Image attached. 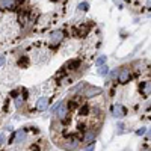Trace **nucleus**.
Segmentation results:
<instances>
[{
    "label": "nucleus",
    "instance_id": "1",
    "mask_svg": "<svg viewBox=\"0 0 151 151\" xmlns=\"http://www.w3.org/2000/svg\"><path fill=\"white\" fill-rule=\"evenodd\" d=\"M118 82L119 83H127V82H130V79H132V70L130 68H127V67H124V68H121L119 70V73H118Z\"/></svg>",
    "mask_w": 151,
    "mask_h": 151
},
{
    "label": "nucleus",
    "instance_id": "2",
    "mask_svg": "<svg viewBox=\"0 0 151 151\" xmlns=\"http://www.w3.org/2000/svg\"><path fill=\"white\" fill-rule=\"evenodd\" d=\"M112 113H113V116H115V118H124L125 115H127V110H125V107L122 104H113Z\"/></svg>",
    "mask_w": 151,
    "mask_h": 151
},
{
    "label": "nucleus",
    "instance_id": "3",
    "mask_svg": "<svg viewBox=\"0 0 151 151\" xmlns=\"http://www.w3.org/2000/svg\"><path fill=\"white\" fill-rule=\"evenodd\" d=\"M80 145V141L79 139H76V137H70L68 141H65L64 144V148L65 150H70V151H74V150H77Z\"/></svg>",
    "mask_w": 151,
    "mask_h": 151
},
{
    "label": "nucleus",
    "instance_id": "4",
    "mask_svg": "<svg viewBox=\"0 0 151 151\" xmlns=\"http://www.w3.org/2000/svg\"><path fill=\"white\" fill-rule=\"evenodd\" d=\"M85 97L86 98H92V97H97L98 94H101V88H97V86H88L86 88V91H83Z\"/></svg>",
    "mask_w": 151,
    "mask_h": 151
},
{
    "label": "nucleus",
    "instance_id": "5",
    "mask_svg": "<svg viewBox=\"0 0 151 151\" xmlns=\"http://www.w3.org/2000/svg\"><path fill=\"white\" fill-rule=\"evenodd\" d=\"M55 113H56L58 119H59V121H62V119H65V118H67V113H68V107H67V106H65L64 103H62V104H60V106H59V107L56 109V112H55Z\"/></svg>",
    "mask_w": 151,
    "mask_h": 151
},
{
    "label": "nucleus",
    "instance_id": "6",
    "mask_svg": "<svg viewBox=\"0 0 151 151\" xmlns=\"http://www.w3.org/2000/svg\"><path fill=\"white\" fill-rule=\"evenodd\" d=\"M89 30H91V26H89V24H85V23L83 24H79V26L74 29V32L77 33L79 36H85L86 33H89Z\"/></svg>",
    "mask_w": 151,
    "mask_h": 151
},
{
    "label": "nucleus",
    "instance_id": "7",
    "mask_svg": "<svg viewBox=\"0 0 151 151\" xmlns=\"http://www.w3.org/2000/svg\"><path fill=\"white\" fill-rule=\"evenodd\" d=\"M64 32L62 30H56V32H53V33H50V41H52L53 44H59L62 40H64Z\"/></svg>",
    "mask_w": 151,
    "mask_h": 151
},
{
    "label": "nucleus",
    "instance_id": "8",
    "mask_svg": "<svg viewBox=\"0 0 151 151\" xmlns=\"http://www.w3.org/2000/svg\"><path fill=\"white\" fill-rule=\"evenodd\" d=\"M48 107V97H40L36 101V109L38 110H45Z\"/></svg>",
    "mask_w": 151,
    "mask_h": 151
},
{
    "label": "nucleus",
    "instance_id": "9",
    "mask_svg": "<svg viewBox=\"0 0 151 151\" xmlns=\"http://www.w3.org/2000/svg\"><path fill=\"white\" fill-rule=\"evenodd\" d=\"M15 0H0V9H14Z\"/></svg>",
    "mask_w": 151,
    "mask_h": 151
},
{
    "label": "nucleus",
    "instance_id": "10",
    "mask_svg": "<svg viewBox=\"0 0 151 151\" xmlns=\"http://www.w3.org/2000/svg\"><path fill=\"white\" fill-rule=\"evenodd\" d=\"M94 139H95V132H94V130L86 132V133H85V136H83V142H85L86 145L92 144V142H94Z\"/></svg>",
    "mask_w": 151,
    "mask_h": 151
},
{
    "label": "nucleus",
    "instance_id": "11",
    "mask_svg": "<svg viewBox=\"0 0 151 151\" xmlns=\"http://www.w3.org/2000/svg\"><path fill=\"white\" fill-rule=\"evenodd\" d=\"M80 64H82L80 59H73V60H70L68 64H67V68H68L70 71H76V70L80 68Z\"/></svg>",
    "mask_w": 151,
    "mask_h": 151
},
{
    "label": "nucleus",
    "instance_id": "12",
    "mask_svg": "<svg viewBox=\"0 0 151 151\" xmlns=\"http://www.w3.org/2000/svg\"><path fill=\"white\" fill-rule=\"evenodd\" d=\"M141 92H142L144 95H150V94H151V82H150V80L141 83Z\"/></svg>",
    "mask_w": 151,
    "mask_h": 151
},
{
    "label": "nucleus",
    "instance_id": "13",
    "mask_svg": "<svg viewBox=\"0 0 151 151\" xmlns=\"http://www.w3.org/2000/svg\"><path fill=\"white\" fill-rule=\"evenodd\" d=\"M24 141H26V130H20V132H17V133H15V139H14V142H17V144H23Z\"/></svg>",
    "mask_w": 151,
    "mask_h": 151
},
{
    "label": "nucleus",
    "instance_id": "14",
    "mask_svg": "<svg viewBox=\"0 0 151 151\" xmlns=\"http://www.w3.org/2000/svg\"><path fill=\"white\" fill-rule=\"evenodd\" d=\"M89 112H91V106L89 104H80V107H79L80 116H88V115H89Z\"/></svg>",
    "mask_w": 151,
    "mask_h": 151
},
{
    "label": "nucleus",
    "instance_id": "15",
    "mask_svg": "<svg viewBox=\"0 0 151 151\" xmlns=\"http://www.w3.org/2000/svg\"><path fill=\"white\" fill-rule=\"evenodd\" d=\"M80 106V103L77 101V98H71L70 101H68V104H67V107H68V112L70 110H74V109H77Z\"/></svg>",
    "mask_w": 151,
    "mask_h": 151
},
{
    "label": "nucleus",
    "instance_id": "16",
    "mask_svg": "<svg viewBox=\"0 0 151 151\" xmlns=\"http://www.w3.org/2000/svg\"><path fill=\"white\" fill-rule=\"evenodd\" d=\"M27 65H29V58H27V56H20V59H18V67L26 68Z\"/></svg>",
    "mask_w": 151,
    "mask_h": 151
},
{
    "label": "nucleus",
    "instance_id": "17",
    "mask_svg": "<svg viewBox=\"0 0 151 151\" xmlns=\"http://www.w3.org/2000/svg\"><path fill=\"white\" fill-rule=\"evenodd\" d=\"M109 71H110V68L104 64V65H101L100 67V70H98V74L101 76V77H106V76H109Z\"/></svg>",
    "mask_w": 151,
    "mask_h": 151
},
{
    "label": "nucleus",
    "instance_id": "18",
    "mask_svg": "<svg viewBox=\"0 0 151 151\" xmlns=\"http://www.w3.org/2000/svg\"><path fill=\"white\" fill-rule=\"evenodd\" d=\"M106 62H107V56H100V58L95 60V65H97V67H101V65L106 64Z\"/></svg>",
    "mask_w": 151,
    "mask_h": 151
},
{
    "label": "nucleus",
    "instance_id": "19",
    "mask_svg": "<svg viewBox=\"0 0 151 151\" xmlns=\"http://www.w3.org/2000/svg\"><path fill=\"white\" fill-rule=\"evenodd\" d=\"M77 9H79L80 12H86L88 9H89V3H88V2H82V3H79Z\"/></svg>",
    "mask_w": 151,
    "mask_h": 151
},
{
    "label": "nucleus",
    "instance_id": "20",
    "mask_svg": "<svg viewBox=\"0 0 151 151\" xmlns=\"http://www.w3.org/2000/svg\"><path fill=\"white\" fill-rule=\"evenodd\" d=\"M23 103H24V95H21V94L17 95V97H15V106H17V107H21Z\"/></svg>",
    "mask_w": 151,
    "mask_h": 151
},
{
    "label": "nucleus",
    "instance_id": "21",
    "mask_svg": "<svg viewBox=\"0 0 151 151\" xmlns=\"http://www.w3.org/2000/svg\"><path fill=\"white\" fill-rule=\"evenodd\" d=\"M118 68H115V70H112V71H109V76H110V79H116L118 77Z\"/></svg>",
    "mask_w": 151,
    "mask_h": 151
},
{
    "label": "nucleus",
    "instance_id": "22",
    "mask_svg": "<svg viewBox=\"0 0 151 151\" xmlns=\"http://www.w3.org/2000/svg\"><path fill=\"white\" fill-rule=\"evenodd\" d=\"M145 133H147V129H145V127H141V129L136 130V134H137V136H144Z\"/></svg>",
    "mask_w": 151,
    "mask_h": 151
},
{
    "label": "nucleus",
    "instance_id": "23",
    "mask_svg": "<svg viewBox=\"0 0 151 151\" xmlns=\"http://www.w3.org/2000/svg\"><path fill=\"white\" fill-rule=\"evenodd\" d=\"M5 64H6V58L5 56H0V68H2Z\"/></svg>",
    "mask_w": 151,
    "mask_h": 151
},
{
    "label": "nucleus",
    "instance_id": "24",
    "mask_svg": "<svg viewBox=\"0 0 151 151\" xmlns=\"http://www.w3.org/2000/svg\"><path fill=\"white\" fill-rule=\"evenodd\" d=\"M60 104H62V101H58V103H55V104H53V107H52V112H56V109H58Z\"/></svg>",
    "mask_w": 151,
    "mask_h": 151
},
{
    "label": "nucleus",
    "instance_id": "25",
    "mask_svg": "<svg viewBox=\"0 0 151 151\" xmlns=\"http://www.w3.org/2000/svg\"><path fill=\"white\" fill-rule=\"evenodd\" d=\"M30 151H40V145H32V148H30Z\"/></svg>",
    "mask_w": 151,
    "mask_h": 151
},
{
    "label": "nucleus",
    "instance_id": "26",
    "mask_svg": "<svg viewBox=\"0 0 151 151\" xmlns=\"http://www.w3.org/2000/svg\"><path fill=\"white\" fill-rule=\"evenodd\" d=\"M94 144H89V147H88V148H85V151H94Z\"/></svg>",
    "mask_w": 151,
    "mask_h": 151
},
{
    "label": "nucleus",
    "instance_id": "27",
    "mask_svg": "<svg viewBox=\"0 0 151 151\" xmlns=\"http://www.w3.org/2000/svg\"><path fill=\"white\" fill-rule=\"evenodd\" d=\"M118 129H119V133H121V132H122V129H124V125H122V122H119V124H118Z\"/></svg>",
    "mask_w": 151,
    "mask_h": 151
},
{
    "label": "nucleus",
    "instance_id": "28",
    "mask_svg": "<svg viewBox=\"0 0 151 151\" xmlns=\"http://www.w3.org/2000/svg\"><path fill=\"white\" fill-rule=\"evenodd\" d=\"M147 8L151 9V0H147Z\"/></svg>",
    "mask_w": 151,
    "mask_h": 151
},
{
    "label": "nucleus",
    "instance_id": "29",
    "mask_svg": "<svg viewBox=\"0 0 151 151\" xmlns=\"http://www.w3.org/2000/svg\"><path fill=\"white\" fill-rule=\"evenodd\" d=\"M3 141H5V136H3V134H0V144H2Z\"/></svg>",
    "mask_w": 151,
    "mask_h": 151
},
{
    "label": "nucleus",
    "instance_id": "30",
    "mask_svg": "<svg viewBox=\"0 0 151 151\" xmlns=\"http://www.w3.org/2000/svg\"><path fill=\"white\" fill-rule=\"evenodd\" d=\"M147 134H148V139H151V129L148 130V133H147Z\"/></svg>",
    "mask_w": 151,
    "mask_h": 151
},
{
    "label": "nucleus",
    "instance_id": "31",
    "mask_svg": "<svg viewBox=\"0 0 151 151\" xmlns=\"http://www.w3.org/2000/svg\"><path fill=\"white\" fill-rule=\"evenodd\" d=\"M55 2H60V0H55Z\"/></svg>",
    "mask_w": 151,
    "mask_h": 151
},
{
    "label": "nucleus",
    "instance_id": "32",
    "mask_svg": "<svg viewBox=\"0 0 151 151\" xmlns=\"http://www.w3.org/2000/svg\"><path fill=\"white\" fill-rule=\"evenodd\" d=\"M125 2H130V0H125Z\"/></svg>",
    "mask_w": 151,
    "mask_h": 151
}]
</instances>
